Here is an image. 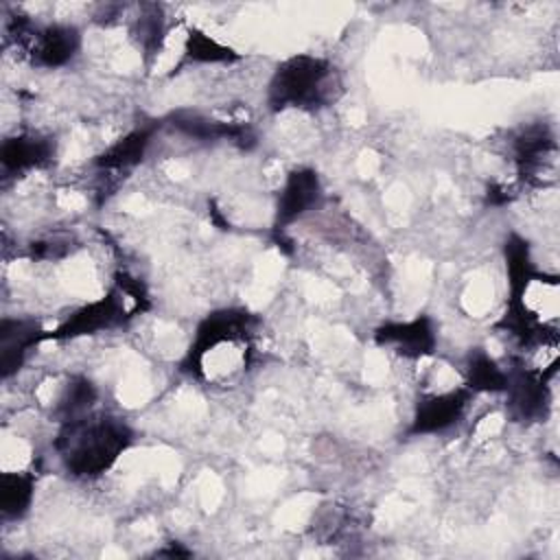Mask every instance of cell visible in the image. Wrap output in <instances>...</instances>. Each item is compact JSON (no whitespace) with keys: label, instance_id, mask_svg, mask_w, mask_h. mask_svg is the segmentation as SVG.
<instances>
[{"label":"cell","instance_id":"3","mask_svg":"<svg viewBox=\"0 0 560 560\" xmlns=\"http://www.w3.org/2000/svg\"><path fill=\"white\" fill-rule=\"evenodd\" d=\"M258 324L260 319L243 306H223L210 311L206 317L199 319L192 341L179 361V370L184 374L201 378L203 357L210 350L223 343H247L254 337Z\"/></svg>","mask_w":560,"mask_h":560},{"label":"cell","instance_id":"6","mask_svg":"<svg viewBox=\"0 0 560 560\" xmlns=\"http://www.w3.org/2000/svg\"><path fill=\"white\" fill-rule=\"evenodd\" d=\"M125 293L114 284L103 298L88 302L72 311L57 328L46 332V341H68L79 337H90L131 319V311L125 306Z\"/></svg>","mask_w":560,"mask_h":560},{"label":"cell","instance_id":"8","mask_svg":"<svg viewBox=\"0 0 560 560\" xmlns=\"http://www.w3.org/2000/svg\"><path fill=\"white\" fill-rule=\"evenodd\" d=\"M472 396L475 394L466 385L442 392V394L420 396L405 433L409 438L435 435V433H442V431L455 427L462 420V416L466 413Z\"/></svg>","mask_w":560,"mask_h":560},{"label":"cell","instance_id":"17","mask_svg":"<svg viewBox=\"0 0 560 560\" xmlns=\"http://www.w3.org/2000/svg\"><path fill=\"white\" fill-rule=\"evenodd\" d=\"M35 499V475L9 470L0 475V514L4 521H20L28 514Z\"/></svg>","mask_w":560,"mask_h":560},{"label":"cell","instance_id":"2","mask_svg":"<svg viewBox=\"0 0 560 560\" xmlns=\"http://www.w3.org/2000/svg\"><path fill=\"white\" fill-rule=\"evenodd\" d=\"M343 92L337 68L317 55H293L276 66L267 81L265 101L271 112L319 109L332 105Z\"/></svg>","mask_w":560,"mask_h":560},{"label":"cell","instance_id":"13","mask_svg":"<svg viewBox=\"0 0 560 560\" xmlns=\"http://www.w3.org/2000/svg\"><path fill=\"white\" fill-rule=\"evenodd\" d=\"M57 144L50 136L39 133H18L2 142L0 166L7 177L24 175L33 168H44L55 160Z\"/></svg>","mask_w":560,"mask_h":560},{"label":"cell","instance_id":"11","mask_svg":"<svg viewBox=\"0 0 560 560\" xmlns=\"http://www.w3.org/2000/svg\"><path fill=\"white\" fill-rule=\"evenodd\" d=\"M556 151V136L549 125L532 122L523 127L512 140V160L518 177L525 184H538L540 173L553 162Z\"/></svg>","mask_w":560,"mask_h":560},{"label":"cell","instance_id":"23","mask_svg":"<svg viewBox=\"0 0 560 560\" xmlns=\"http://www.w3.org/2000/svg\"><path fill=\"white\" fill-rule=\"evenodd\" d=\"M70 254V243L68 241H37L31 245V258H63Z\"/></svg>","mask_w":560,"mask_h":560},{"label":"cell","instance_id":"12","mask_svg":"<svg viewBox=\"0 0 560 560\" xmlns=\"http://www.w3.org/2000/svg\"><path fill=\"white\" fill-rule=\"evenodd\" d=\"M46 332L31 317H4L0 322V374L4 381L22 370L31 350L46 341Z\"/></svg>","mask_w":560,"mask_h":560},{"label":"cell","instance_id":"9","mask_svg":"<svg viewBox=\"0 0 560 560\" xmlns=\"http://www.w3.org/2000/svg\"><path fill=\"white\" fill-rule=\"evenodd\" d=\"M372 339L381 348H394L405 359L431 357L438 348V330L429 315L405 322H385L374 328Z\"/></svg>","mask_w":560,"mask_h":560},{"label":"cell","instance_id":"5","mask_svg":"<svg viewBox=\"0 0 560 560\" xmlns=\"http://www.w3.org/2000/svg\"><path fill=\"white\" fill-rule=\"evenodd\" d=\"M13 37L24 46L31 63L46 70L68 66L81 50V31L74 24H46L33 28L26 18H18Z\"/></svg>","mask_w":560,"mask_h":560},{"label":"cell","instance_id":"4","mask_svg":"<svg viewBox=\"0 0 560 560\" xmlns=\"http://www.w3.org/2000/svg\"><path fill=\"white\" fill-rule=\"evenodd\" d=\"M556 374V363L551 370H534L527 368L523 361L512 359L508 368V383H505V411L510 420L529 424L545 420L551 407V389L549 381Z\"/></svg>","mask_w":560,"mask_h":560},{"label":"cell","instance_id":"16","mask_svg":"<svg viewBox=\"0 0 560 560\" xmlns=\"http://www.w3.org/2000/svg\"><path fill=\"white\" fill-rule=\"evenodd\" d=\"M503 256H505V271H508V284H510L508 300H523L529 284L542 278L532 262L527 238H523L516 232H510L503 243Z\"/></svg>","mask_w":560,"mask_h":560},{"label":"cell","instance_id":"25","mask_svg":"<svg viewBox=\"0 0 560 560\" xmlns=\"http://www.w3.org/2000/svg\"><path fill=\"white\" fill-rule=\"evenodd\" d=\"M155 556H166V558H188V556H190V551H188V549H184V547H179V545H175V542H171V547H168V549H162V551H158Z\"/></svg>","mask_w":560,"mask_h":560},{"label":"cell","instance_id":"10","mask_svg":"<svg viewBox=\"0 0 560 560\" xmlns=\"http://www.w3.org/2000/svg\"><path fill=\"white\" fill-rule=\"evenodd\" d=\"M322 199V179L319 173L311 166H300L287 173L284 184L278 192L273 230L282 232L308 210H313Z\"/></svg>","mask_w":560,"mask_h":560},{"label":"cell","instance_id":"1","mask_svg":"<svg viewBox=\"0 0 560 560\" xmlns=\"http://www.w3.org/2000/svg\"><path fill=\"white\" fill-rule=\"evenodd\" d=\"M133 429L109 413H85L59 424L52 448L68 475L96 479L133 444Z\"/></svg>","mask_w":560,"mask_h":560},{"label":"cell","instance_id":"20","mask_svg":"<svg viewBox=\"0 0 560 560\" xmlns=\"http://www.w3.org/2000/svg\"><path fill=\"white\" fill-rule=\"evenodd\" d=\"M96 400H98L96 385L88 376L74 374L63 385V392H61V396H59V400L52 409V416L59 424L68 422V420H74V418H81V416H85L94 409Z\"/></svg>","mask_w":560,"mask_h":560},{"label":"cell","instance_id":"14","mask_svg":"<svg viewBox=\"0 0 560 560\" xmlns=\"http://www.w3.org/2000/svg\"><path fill=\"white\" fill-rule=\"evenodd\" d=\"M160 127H162V122L155 120L151 125H142V127L127 131L116 142H112L107 149H103L98 155H94L92 164L101 171H122V168H131V166L140 164Z\"/></svg>","mask_w":560,"mask_h":560},{"label":"cell","instance_id":"21","mask_svg":"<svg viewBox=\"0 0 560 560\" xmlns=\"http://www.w3.org/2000/svg\"><path fill=\"white\" fill-rule=\"evenodd\" d=\"M133 35L147 57H155L164 44V15L160 4H147L144 13L136 20Z\"/></svg>","mask_w":560,"mask_h":560},{"label":"cell","instance_id":"18","mask_svg":"<svg viewBox=\"0 0 560 560\" xmlns=\"http://www.w3.org/2000/svg\"><path fill=\"white\" fill-rule=\"evenodd\" d=\"M508 383V370L501 368L486 350L475 348L466 357L464 385L472 394H503Z\"/></svg>","mask_w":560,"mask_h":560},{"label":"cell","instance_id":"19","mask_svg":"<svg viewBox=\"0 0 560 560\" xmlns=\"http://www.w3.org/2000/svg\"><path fill=\"white\" fill-rule=\"evenodd\" d=\"M241 55L228 46L221 44L219 39L210 37L208 33H203L201 28L190 26L186 33V42L182 48V59L177 63V70L184 66H192V63H234L238 61Z\"/></svg>","mask_w":560,"mask_h":560},{"label":"cell","instance_id":"22","mask_svg":"<svg viewBox=\"0 0 560 560\" xmlns=\"http://www.w3.org/2000/svg\"><path fill=\"white\" fill-rule=\"evenodd\" d=\"M114 284L127 295L133 300V311L136 315L138 313H144L151 308V298H149V291L144 287V282L127 271H116L114 273Z\"/></svg>","mask_w":560,"mask_h":560},{"label":"cell","instance_id":"24","mask_svg":"<svg viewBox=\"0 0 560 560\" xmlns=\"http://www.w3.org/2000/svg\"><path fill=\"white\" fill-rule=\"evenodd\" d=\"M508 201H512V195L505 186L501 184H490L486 190V203L488 206H505Z\"/></svg>","mask_w":560,"mask_h":560},{"label":"cell","instance_id":"15","mask_svg":"<svg viewBox=\"0 0 560 560\" xmlns=\"http://www.w3.org/2000/svg\"><path fill=\"white\" fill-rule=\"evenodd\" d=\"M499 330L512 335L521 346H536V343H556L558 332L556 328L540 322L538 313H534L523 300H508L505 313L497 322Z\"/></svg>","mask_w":560,"mask_h":560},{"label":"cell","instance_id":"7","mask_svg":"<svg viewBox=\"0 0 560 560\" xmlns=\"http://www.w3.org/2000/svg\"><path fill=\"white\" fill-rule=\"evenodd\" d=\"M160 122L162 127H168L171 131L197 142H225L241 151H252L258 144V133L252 125L219 120L195 109H175Z\"/></svg>","mask_w":560,"mask_h":560}]
</instances>
